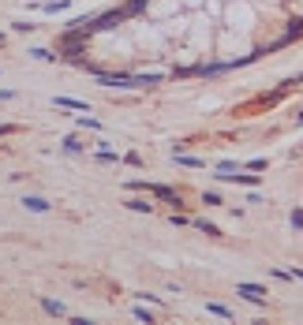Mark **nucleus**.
Masks as SVG:
<instances>
[{
  "mask_svg": "<svg viewBox=\"0 0 303 325\" xmlns=\"http://www.w3.org/2000/svg\"><path fill=\"white\" fill-rule=\"evenodd\" d=\"M303 34V0H131L86 37H127L143 75L213 71L266 56Z\"/></svg>",
  "mask_w": 303,
  "mask_h": 325,
  "instance_id": "obj_1",
  "label": "nucleus"
}]
</instances>
